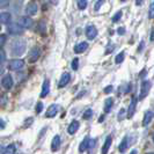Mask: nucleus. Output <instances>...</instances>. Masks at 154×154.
I'll return each instance as SVG.
<instances>
[{"mask_svg": "<svg viewBox=\"0 0 154 154\" xmlns=\"http://www.w3.org/2000/svg\"><path fill=\"white\" fill-rule=\"evenodd\" d=\"M26 49H27V45H26V42L23 39H15V41L12 42V44L9 46L11 54L14 56V57L22 56L26 52Z\"/></svg>", "mask_w": 154, "mask_h": 154, "instance_id": "1", "label": "nucleus"}, {"mask_svg": "<svg viewBox=\"0 0 154 154\" xmlns=\"http://www.w3.org/2000/svg\"><path fill=\"white\" fill-rule=\"evenodd\" d=\"M151 81H148V80H145V81H143V84H141V88H140V94H139V99L140 100H143L144 97H146L147 94L149 93V89H151Z\"/></svg>", "mask_w": 154, "mask_h": 154, "instance_id": "2", "label": "nucleus"}, {"mask_svg": "<svg viewBox=\"0 0 154 154\" xmlns=\"http://www.w3.org/2000/svg\"><path fill=\"white\" fill-rule=\"evenodd\" d=\"M8 32L11 34V35H21L23 34V29L22 27L19 24V23H11V24H8Z\"/></svg>", "mask_w": 154, "mask_h": 154, "instance_id": "3", "label": "nucleus"}, {"mask_svg": "<svg viewBox=\"0 0 154 154\" xmlns=\"http://www.w3.org/2000/svg\"><path fill=\"white\" fill-rule=\"evenodd\" d=\"M39 56H41V50L37 46H34L29 52V56H28V60L29 63H35L36 60H38Z\"/></svg>", "mask_w": 154, "mask_h": 154, "instance_id": "4", "label": "nucleus"}, {"mask_svg": "<svg viewBox=\"0 0 154 154\" xmlns=\"http://www.w3.org/2000/svg\"><path fill=\"white\" fill-rule=\"evenodd\" d=\"M23 66H24V62L21 59H13L8 64V69L11 71H17V69H22Z\"/></svg>", "mask_w": 154, "mask_h": 154, "instance_id": "5", "label": "nucleus"}, {"mask_svg": "<svg viewBox=\"0 0 154 154\" xmlns=\"http://www.w3.org/2000/svg\"><path fill=\"white\" fill-rule=\"evenodd\" d=\"M17 23L22 27L23 29H28V28H31V26H32V20L29 16H22V17L19 19Z\"/></svg>", "mask_w": 154, "mask_h": 154, "instance_id": "6", "label": "nucleus"}, {"mask_svg": "<svg viewBox=\"0 0 154 154\" xmlns=\"http://www.w3.org/2000/svg\"><path fill=\"white\" fill-rule=\"evenodd\" d=\"M86 36H87V38L91 39V41L97 36V30H96V28L93 24H89V26L86 27Z\"/></svg>", "mask_w": 154, "mask_h": 154, "instance_id": "7", "label": "nucleus"}, {"mask_svg": "<svg viewBox=\"0 0 154 154\" xmlns=\"http://www.w3.org/2000/svg\"><path fill=\"white\" fill-rule=\"evenodd\" d=\"M37 9H38V6H37V4L35 2V1H31L29 2L28 5H27V7H26V13H27V15H35L36 13H37Z\"/></svg>", "mask_w": 154, "mask_h": 154, "instance_id": "8", "label": "nucleus"}, {"mask_svg": "<svg viewBox=\"0 0 154 154\" xmlns=\"http://www.w3.org/2000/svg\"><path fill=\"white\" fill-rule=\"evenodd\" d=\"M58 110H59V106H57V104H51L49 109L46 110L45 112V116L48 118H52L54 116L58 114Z\"/></svg>", "mask_w": 154, "mask_h": 154, "instance_id": "9", "label": "nucleus"}, {"mask_svg": "<svg viewBox=\"0 0 154 154\" xmlns=\"http://www.w3.org/2000/svg\"><path fill=\"white\" fill-rule=\"evenodd\" d=\"M1 84H2V86H4L6 89H11V88L13 87V78H12V75H11V74H6L5 77L2 78Z\"/></svg>", "mask_w": 154, "mask_h": 154, "instance_id": "10", "label": "nucleus"}, {"mask_svg": "<svg viewBox=\"0 0 154 154\" xmlns=\"http://www.w3.org/2000/svg\"><path fill=\"white\" fill-rule=\"evenodd\" d=\"M60 144H62V139H60V136H54V139H52V143H51V151L52 152H57L60 147Z\"/></svg>", "mask_w": 154, "mask_h": 154, "instance_id": "11", "label": "nucleus"}, {"mask_svg": "<svg viewBox=\"0 0 154 154\" xmlns=\"http://www.w3.org/2000/svg\"><path fill=\"white\" fill-rule=\"evenodd\" d=\"M136 106H137V97L133 96L131 99V102H130V106H129V110H128V118H131L132 116L134 115Z\"/></svg>", "mask_w": 154, "mask_h": 154, "instance_id": "12", "label": "nucleus"}, {"mask_svg": "<svg viewBox=\"0 0 154 154\" xmlns=\"http://www.w3.org/2000/svg\"><path fill=\"white\" fill-rule=\"evenodd\" d=\"M69 80H71V75H69V73L65 72V73H64V74L62 75V78H60V80H59V84H58V86H59L60 88H63V87H65V86L69 84Z\"/></svg>", "mask_w": 154, "mask_h": 154, "instance_id": "13", "label": "nucleus"}, {"mask_svg": "<svg viewBox=\"0 0 154 154\" xmlns=\"http://www.w3.org/2000/svg\"><path fill=\"white\" fill-rule=\"evenodd\" d=\"M79 128H80V123H79L78 121H73V122L69 125V128H67V132H69V134H74V133L79 130Z\"/></svg>", "mask_w": 154, "mask_h": 154, "instance_id": "14", "label": "nucleus"}, {"mask_svg": "<svg viewBox=\"0 0 154 154\" xmlns=\"http://www.w3.org/2000/svg\"><path fill=\"white\" fill-rule=\"evenodd\" d=\"M87 48H88V43L87 42H81V43H79L74 46V52L75 54H82L84 51L87 50Z\"/></svg>", "mask_w": 154, "mask_h": 154, "instance_id": "15", "label": "nucleus"}, {"mask_svg": "<svg viewBox=\"0 0 154 154\" xmlns=\"http://www.w3.org/2000/svg\"><path fill=\"white\" fill-rule=\"evenodd\" d=\"M49 91H50V81L45 79L44 82H43V86H42V92H41V97H45L46 95L49 94Z\"/></svg>", "mask_w": 154, "mask_h": 154, "instance_id": "16", "label": "nucleus"}, {"mask_svg": "<svg viewBox=\"0 0 154 154\" xmlns=\"http://www.w3.org/2000/svg\"><path fill=\"white\" fill-rule=\"evenodd\" d=\"M11 20H12L11 13H8V12H2V13H0V23L7 24V23L11 22Z\"/></svg>", "mask_w": 154, "mask_h": 154, "instance_id": "17", "label": "nucleus"}, {"mask_svg": "<svg viewBox=\"0 0 154 154\" xmlns=\"http://www.w3.org/2000/svg\"><path fill=\"white\" fill-rule=\"evenodd\" d=\"M111 143H112L111 137H108V138L106 139L104 145H103V147H102V154H108L109 148H110V146H111Z\"/></svg>", "mask_w": 154, "mask_h": 154, "instance_id": "18", "label": "nucleus"}, {"mask_svg": "<svg viewBox=\"0 0 154 154\" xmlns=\"http://www.w3.org/2000/svg\"><path fill=\"white\" fill-rule=\"evenodd\" d=\"M152 118H153V112H152V111H146V114H145V116H144L143 124H144V125H148L149 122L152 121Z\"/></svg>", "mask_w": 154, "mask_h": 154, "instance_id": "19", "label": "nucleus"}, {"mask_svg": "<svg viewBox=\"0 0 154 154\" xmlns=\"http://www.w3.org/2000/svg\"><path fill=\"white\" fill-rule=\"evenodd\" d=\"M88 141H89V138L88 137H86L82 141H81V144H80V146H79V151L82 153V152H85L86 149H87V147H88Z\"/></svg>", "mask_w": 154, "mask_h": 154, "instance_id": "20", "label": "nucleus"}, {"mask_svg": "<svg viewBox=\"0 0 154 154\" xmlns=\"http://www.w3.org/2000/svg\"><path fill=\"white\" fill-rule=\"evenodd\" d=\"M112 104H114V100H112L111 97L107 99L106 103H104V111H106V112H109V111L111 110V107H112Z\"/></svg>", "mask_w": 154, "mask_h": 154, "instance_id": "21", "label": "nucleus"}, {"mask_svg": "<svg viewBox=\"0 0 154 154\" xmlns=\"http://www.w3.org/2000/svg\"><path fill=\"white\" fill-rule=\"evenodd\" d=\"M4 154H15V145H14V144L8 145V146L6 147Z\"/></svg>", "mask_w": 154, "mask_h": 154, "instance_id": "22", "label": "nucleus"}, {"mask_svg": "<svg viewBox=\"0 0 154 154\" xmlns=\"http://www.w3.org/2000/svg\"><path fill=\"white\" fill-rule=\"evenodd\" d=\"M126 147H128V138L125 137V138L122 140L121 145H119V152H121V153H124L125 149H126Z\"/></svg>", "mask_w": 154, "mask_h": 154, "instance_id": "23", "label": "nucleus"}, {"mask_svg": "<svg viewBox=\"0 0 154 154\" xmlns=\"http://www.w3.org/2000/svg\"><path fill=\"white\" fill-rule=\"evenodd\" d=\"M124 57H125V54H124V51H122V52H119V54H118L117 56H116L115 63H116V64H121V63H123Z\"/></svg>", "mask_w": 154, "mask_h": 154, "instance_id": "24", "label": "nucleus"}, {"mask_svg": "<svg viewBox=\"0 0 154 154\" xmlns=\"http://www.w3.org/2000/svg\"><path fill=\"white\" fill-rule=\"evenodd\" d=\"M92 116H93V110L92 109H87L85 112H84V115H82V118L84 119H89Z\"/></svg>", "mask_w": 154, "mask_h": 154, "instance_id": "25", "label": "nucleus"}, {"mask_svg": "<svg viewBox=\"0 0 154 154\" xmlns=\"http://www.w3.org/2000/svg\"><path fill=\"white\" fill-rule=\"evenodd\" d=\"M78 7H79V9H85L87 7V0H79Z\"/></svg>", "mask_w": 154, "mask_h": 154, "instance_id": "26", "label": "nucleus"}, {"mask_svg": "<svg viewBox=\"0 0 154 154\" xmlns=\"http://www.w3.org/2000/svg\"><path fill=\"white\" fill-rule=\"evenodd\" d=\"M121 17H122V12L119 11V12H117L114 17H112V22H118L119 20H121Z\"/></svg>", "mask_w": 154, "mask_h": 154, "instance_id": "27", "label": "nucleus"}, {"mask_svg": "<svg viewBox=\"0 0 154 154\" xmlns=\"http://www.w3.org/2000/svg\"><path fill=\"white\" fill-rule=\"evenodd\" d=\"M148 16L151 17V19H153L154 17V1L151 4V6H149V11H148Z\"/></svg>", "mask_w": 154, "mask_h": 154, "instance_id": "28", "label": "nucleus"}, {"mask_svg": "<svg viewBox=\"0 0 154 154\" xmlns=\"http://www.w3.org/2000/svg\"><path fill=\"white\" fill-rule=\"evenodd\" d=\"M78 67H79V59H78V58H74V59L72 60V69H74V71H77Z\"/></svg>", "mask_w": 154, "mask_h": 154, "instance_id": "29", "label": "nucleus"}, {"mask_svg": "<svg viewBox=\"0 0 154 154\" xmlns=\"http://www.w3.org/2000/svg\"><path fill=\"white\" fill-rule=\"evenodd\" d=\"M95 144H96V140L95 139H89V141H88V149H93L94 147H95Z\"/></svg>", "mask_w": 154, "mask_h": 154, "instance_id": "30", "label": "nucleus"}, {"mask_svg": "<svg viewBox=\"0 0 154 154\" xmlns=\"http://www.w3.org/2000/svg\"><path fill=\"white\" fill-rule=\"evenodd\" d=\"M5 59H6V54H5V51L2 49H0V64H2L5 62Z\"/></svg>", "mask_w": 154, "mask_h": 154, "instance_id": "31", "label": "nucleus"}, {"mask_svg": "<svg viewBox=\"0 0 154 154\" xmlns=\"http://www.w3.org/2000/svg\"><path fill=\"white\" fill-rule=\"evenodd\" d=\"M42 110H43V103H42V102H38V103L36 104V112H37V114H41Z\"/></svg>", "mask_w": 154, "mask_h": 154, "instance_id": "32", "label": "nucleus"}, {"mask_svg": "<svg viewBox=\"0 0 154 154\" xmlns=\"http://www.w3.org/2000/svg\"><path fill=\"white\" fill-rule=\"evenodd\" d=\"M103 4H104V0H99V1L95 4V7H94V9H95V11H99Z\"/></svg>", "mask_w": 154, "mask_h": 154, "instance_id": "33", "label": "nucleus"}, {"mask_svg": "<svg viewBox=\"0 0 154 154\" xmlns=\"http://www.w3.org/2000/svg\"><path fill=\"white\" fill-rule=\"evenodd\" d=\"M6 39H7L6 35H4V34H1V35H0V46H2L5 43H6Z\"/></svg>", "mask_w": 154, "mask_h": 154, "instance_id": "34", "label": "nucleus"}, {"mask_svg": "<svg viewBox=\"0 0 154 154\" xmlns=\"http://www.w3.org/2000/svg\"><path fill=\"white\" fill-rule=\"evenodd\" d=\"M8 4H9V0H0V7H7Z\"/></svg>", "mask_w": 154, "mask_h": 154, "instance_id": "35", "label": "nucleus"}, {"mask_svg": "<svg viewBox=\"0 0 154 154\" xmlns=\"http://www.w3.org/2000/svg\"><path fill=\"white\" fill-rule=\"evenodd\" d=\"M112 89H114V87H112V86H108V87H106V88H104V93H106V94H109V93L112 92Z\"/></svg>", "mask_w": 154, "mask_h": 154, "instance_id": "36", "label": "nucleus"}, {"mask_svg": "<svg viewBox=\"0 0 154 154\" xmlns=\"http://www.w3.org/2000/svg\"><path fill=\"white\" fill-rule=\"evenodd\" d=\"M31 123H32V118H30V119H27V121H26V123H24V125H23V126H24V128H26V126H27V125H28V124H29V125H30Z\"/></svg>", "mask_w": 154, "mask_h": 154, "instance_id": "37", "label": "nucleus"}, {"mask_svg": "<svg viewBox=\"0 0 154 154\" xmlns=\"http://www.w3.org/2000/svg\"><path fill=\"white\" fill-rule=\"evenodd\" d=\"M117 32H118L119 35H123L124 32H125V29H124V28H118V30H117Z\"/></svg>", "mask_w": 154, "mask_h": 154, "instance_id": "38", "label": "nucleus"}, {"mask_svg": "<svg viewBox=\"0 0 154 154\" xmlns=\"http://www.w3.org/2000/svg\"><path fill=\"white\" fill-rule=\"evenodd\" d=\"M125 112V109H122L121 111H119V115H118V117H119V119H122V117H123V114Z\"/></svg>", "mask_w": 154, "mask_h": 154, "instance_id": "39", "label": "nucleus"}, {"mask_svg": "<svg viewBox=\"0 0 154 154\" xmlns=\"http://www.w3.org/2000/svg\"><path fill=\"white\" fill-rule=\"evenodd\" d=\"M149 39L153 42L154 41V30H152V32H151V36H149Z\"/></svg>", "mask_w": 154, "mask_h": 154, "instance_id": "40", "label": "nucleus"}, {"mask_svg": "<svg viewBox=\"0 0 154 154\" xmlns=\"http://www.w3.org/2000/svg\"><path fill=\"white\" fill-rule=\"evenodd\" d=\"M5 128V123L2 121H0V129H4Z\"/></svg>", "mask_w": 154, "mask_h": 154, "instance_id": "41", "label": "nucleus"}, {"mask_svg": "<svg viewBox=\"0 0 154 154\" xmlns=\"http://www.w3.org/2000/svg\"><path fill=\"white\" fill-rule=\"evenodd\" d=\"M136 4H137L138 6H140V5L143 4V0H136Z\"/></svg>", "mask_w": 154, "mask_h": 154, "instance_id": "42", "label": "nucleus"}, {"mask_svg": "<svg viewBox=\"0 0 154 154\" xmlns=\"http://www.w3.org/2000/svg\"><path fill=\"white\" fill-rule=\"evenodd\" d=\"M51 1V4H54V5H57L58 4V0H50Z\"/></svg>", "mask_w": 154, "mask_h": 154, "instance_id": "43", "label": "nucleus"}, {"mask_svg": "<svg viewBox=\"0 0 154 154\" xmlns=\"http://www.w3.org/2000/svg\"><path fill=\"white\" fill-rule=\"evenodd\" d=\"M138 152H137V149H132L131 152H130V154H137Z\"/></svg>", "mask_w": 154, "mask_h": 154, "instance_id": "44", "label": "nucleus"}, {"mask_svg": "<svg viewBox=\"0 0 154 154\" xmlns=\"http://www.w3.org/2000/svg\"><path fill=\"white\" fill-rule=\"evenodd\" d=\"M2 72H4V67H2V65H1V64H0V74H1V73H2Z\"/></svg>", "mask_w": 154, "mask_h": 154, "instance_id": "45", "label": "nucleus"}, {"mask_svg": "<svg viewBox=\"0 0 154 154\" xmlns=\"http://www.w3.org/2000/svg\"><path fill=\"white\" fill-rule=\"evenodd\" d=\"M0 30H1V23H0Z\"/></svg>", "mask_w": 154, "mask_h": 154, "instance_id": "46", "label": "nucleus"}, {"mask_svg": "<svg viewBox=\"0 0 154 154\" xmlns=\"http://www.w3.org/2000/svg\"><path fill=\"white\" fill-rule=\"evenodd\" d=\"M121 1H125V0H121Z\"/></svg>", "mask_w": 154, "mask_h": 154, "instance_id": "47", "label": "nucleus"}, {"mask_svg": "<svg viewBox=\"0 0 154 154\" xmlns=\"http://www.w3.org/2000/svg\"><path fill=\"white\" fill-rule=\"evenodd\" d=\"M148 154H154V153H148Z\"/></svg>", "mask_w": 154, "mask_h": 154, "instance_id": "48", "label": "nucleus"}, {"mask_svg": "<svg viewBox=\"0 0 154 154\" xmlns=\"http://www.w3.org/2000/svg\"><path fill=\"white\" fill-rule=\"evenodd\" d=\"M153 140H154V136H153Z\"/></svg>", "mask_w": 154, "mask_h": 154, "instance_id": "49", "label": "nucleus"}]
</instances>
